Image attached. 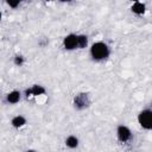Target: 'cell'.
Listing matches in <instances>:
<instances>
[{
  "mask_svg": "<svg viewBox=\"0 0 152 152\" xmlns=\"http://www.w3.org/2000/svg\"><path fill=\"white\" fill-rule=\"evenodd\" d=\"M90 53H91L94 59H104L109 55V49H108V46L104 43L97 42V43L91 45Z\"/></svg>",
  "mask_w": 152,
  "mask_h": 152,
  "instance_id": "6da1fadb",
  "label": "cell"
},
{
  "mask_svg": "<svg viewBox=\"0 0 152 152\" xmlns=\"http://www.w3.org/2000/svg\"><path fill=\"white\" fill-rule=\"evenodd\" d=\"M138 121L142 128L151 129V127H152V113H151V110L145 109V110L140 112L138 115Z\"/></svg>",
  "mask_w": 152,
  "mask_h": 152,
  "instance_id": "7a4b0ae2",
  "label": "cell"
},
{
  "mask_svg": "<svg viewBox=\"0 0 152 152\" xmlns=\"http://www.w3.org/2000/svg\"><path fill=\"white\" fill-rule=\"evenodd\" d=\"M77 46V36L75 34H68L64 38V48L66 50H72Z\"/></svg>",
  "mask_w": 152,
  "mask_h": 152,
  "instance_id": "3957f363",
  "label": "cell"
},
{
  "mask_svg": "<svg viewBox=\"0 0 152 152\" xmlns=\"http://www.w3.org/2000/svg\"><path fill=\"white\" fill-rule=\"evenodd\" d=\"M74 102H75V106H76L77 108H84V107H87V106L89 104L88 95H87V94H78V95L75 97Z\"/></svg>",
  "mask_w": 152,
  "mask_h": 152,
  "instance_id": "277c9868",
  "label": "cell"
},
{
  "mask_svg": "<svg viewBox=\"0 0 152 152\" xmlns=\"http://www.w3.org/2000/svg\"><path fill=\"white\" fill-rule=\"evenodd\" d=\"M116 133H118L119 140H121V141H127L131 138V131L126 126H119Z\"/></svg>",
  "mask_w": 152,
  "mask_h": 152,
  "instance_id": "5b68a950",
  "label": "cell"
},
{
  "mask_svg": "<svg viewBox=\"0 0 152 152\" xmlns=\"http://www.w3.org/2000/svg\"><path fill=\"white\" fill-rule=\"evenodd\" d=\"M44 93H45V89H44L42 86H38V84H36V86H33L32 88H30V89L26 90V95H27V96H28L30 94L37 96V95H42V94H44Z\"/></svg>",
  "mask_w": 152,
  "mask_h": 152,
  "instance_id": "8992f818",
  "label": "cell"
},
{
  "mask_svg": "<svg viewBox=\"0 0 152 152\" xmlns=\"http://www.w3.org/2000/svg\"><path fill=\"white\" fill-rule=\"evenodd\" d=\"M12 126L13 127H17V128H19V127H21V126H24L25 124H26V120H25V118L24 116H21V115H18V116H15V118H13L12 119Z\"/></svg>",
  "mask_w": 152,
  "mask_h": 152,
  "instance_id": "52a82bcc",
  "label": "cell"
},
{
  "mask_svg": "<svg viewBox=\"0 0 152 152\" xmlns=\"http://www.w3.org/2000/svg\"><path fill=\"white\" fill-rule=\"evenodd\" d=\"M19 99H20V93L17 90H13L7 95V101L10 103H17L19 101Z\"/></svg>",
  "mask_w": 152,
  "mask_h": 152,
  "instance_id": "ba28073f",
  "label": "cell"
},
{
  "mask_svg": "<svg viewBox=\"0 0 152 152\" xmlns=\"http://www.w3.org/2000/svg\"><path fill=\"white\" fill-rule=\"evenodd\" d=\"M65 144H66L68 147H70V148H75V147L78 145V139H77L76 137H74V135H70V137L66 138Z\"/></svg>",
  "mask_w": 152,
  "mask_h": 152,
  "instance_id": "9c48e42d",
  "label": "cell"
},
{
  "mask_svg": "<svg viewBox=\"0 0 152 152\" xmlns=\"http://www.w3.org/2000/svg\"><path fill=\"white\" fill-rule=\"evenodd\" d=\"M132 11L137 14H141L145 12V5L141 4V2H134L133 6H132Z\"/></svg>",
  "mask_w": 152,
  "mask_h": 152,
  "instance_id": "30bf717a",
  "label": "cell"
},
{
  "mask_svg": "<svg viewBox=\"0 0 152 152\" xmlns=\"http://www.w3.org/2000/svg\"><path fill=\"white\" fill-rule=\"evenodd\" d=\"M87 44H88V38H87V36H83V34L77 36V46H78L80 49L86 48Z\"/></svg>",
  "mask_w": 152,
  "mask_h": 152,
  "instance_id": "8fae6325",
  "label": "cell"
},
{
  "mask_svg": "<svg viewBox=\"0 0 152 152\" xmlns=\"http://www.w3.org/2000/svg\"><path fill=\"white\" fill-rule=\"evenodd\" d=\"M23 62H24V58H23L21 56H17V57H15V59H14V63H15L17 65H21V64H23Z\"/></svg>",
  "mask_w": 152,
  "mask_h": 152,
  "instance_id": "7c38bea8",
  "label": "cell"
},
{
  "mask_svg": "<svg viewBox=\"0 0 152 152\" xmlns=\"http://www.w3.org/2000/svg\"><path fill=\"white\" fill-rule=\"evenodd\" d=\"M7 4H8V6H11V7H13V8H15L18 5H19V0H17V1H7Z\"/></svg>",
  "mask_w": 152,
  "mask_h": 152,
  "instance_id": "4fadbf2b",
  "label": "cell"
},
{
  "mask_svg": "<svg viewBox=\"0 0 152 152\" xmlns=\"http://www.w3.org/2000/svg\"><path fill=\"white\" fill-rule=\"evenodd\" d=\"M26 152H36V151H33V150H28V151H26Z\"/></svg>",
  "mask_w": 152,
  "mask_h": 152,
  "instance_id": "5bb4252c",
  "label": "cell"
},
{
  "mask_svg": "<svg viewBox=\"0 0 152 152\" xmlns=\"http://www.w3.org/2000/svg\"><path fill=\"white\" fill-rule=\"evenodd\" d=\"M0 20H1V13H0Z\"/></svg>",
  "mask_w": 152,
  "mask_h": 152,
  "instance_id": "9a60e30c",
  "label": "cell"
}]
</instances>
